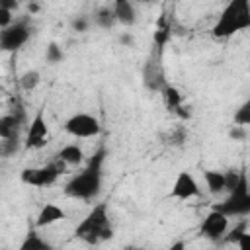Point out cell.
<instances>
[{
	"label": "cell",
	"mask_w": 250,
	"mask_h": 250,
	"mask_svg": "<svg viewBox=\"0 0 250 250\" xmlns=\"http://www.w3.org/2000/svg\"><path fill=\"white\" fill-rule=\"evenodd\" d=\"M199 195H201V189H199V184H197V180L193 178V174L188 172V170H182V172L176 176L174 184H172L170 197L186 201V199H193V197H199Z\"/></svg>",
	"instance_id": "obj_10"
},
{
	"label": "cell",
	"mask_w": 250,
	"mask_h": 250,
	"mask_svg": "<svg viewBox=\"0 0 250 250\" xmlns=\"http://www.w3.org/2000/svg\"><path fill=\"white\" fill-rule=\"evenodd\" d=\"M250 27V0H229L223 8L211 33L217 39H227Z\"/></svg>",
	"instance_id": "obj_2"
},
{
	"label": "cell",
	"mask_w": 250,
	"mask_h": 250,
	"mask_svg": "<svg viewBox=\"0 0 250 250\" xmlns=\"http://www.w3.org/2000/svg\"><path fill=\"white\" fill-rule=\"evenodd\" d=\"M203 178H205V184H207V189L211 195L225 193V176L221 170H205Z\"/></svg>",
	"instance_id": "obj_16"
},
{
	"label": "cell",
	"mask_w": 250,
	"mask_h": 250,
	"mask_svg": "<svg viewBox=\"0 0 250 250\" xmlns=\"http://www.w3.org/2000/svg\"><path fill=\"white\" fill-rule=\"evenodd\" d=\"M92 21H94L98 27H102V29H111V27L117 23L115 14H113V8H109V6H100V8L96 10Z\"/></svg>",
	"instance_id": "obj_17"
},
{
	"label": "cell",
	"mask_w": 250,
	"mask_h": 250,
	"mask_svg": "<svg viewBox=\"0 0 250 250\" xmlns=\"http://www.w3.org/2000/svg\"><path fill=\"white\" fill-rule=\"evenodd\" d=\"M29 37H31V25L25 18L12 21L10 25L0 29V51L16 53L29 41Z\"/></svg>",
	"instance_id": "obj_5"
},
{
	"label": "cell",
	"mask_w": 250,
	"mask_h": 250,
	"mask_svg": "<svg viewBox=\"0 0 250 250\" xmlns=\"http://www.w3.org/2000/svg\"><path fill=\"white\" fill-rule=\"evenodd\" d=\"M64 131L76 139H92V137H98L100 131H102V125L100 121L90 115V113H74L70 115L66 121H64Z\"/></svg>",
	"instance_id": "obj_6"
},
{
	"label": "cell",
	"mask_w": 250,
	"mask_h": 250,
	"mask_svg": "<svg viewBox=\"0 0 250 250\" xmlns=\"http://www.w3.org/2000/svg\"><path fill=\"white\" fill-rule=\"evenodd\" d=\"M20 150V137L0 139V158H10Z\"/></svg>",
	"instance_id": "obj_23"
},
{
	"label": "cell",
	"mask_w": 250,
	"mask_h": 250,
	"mask_svg": "<svg viewBox=\"0 0 250 250\" xmlns=\"http://www.w3.org/2000/svg\"><path fill=\"white\" fill-rule=\"evenodd\" d=\"M2 92H4V86H0V94H2Z\"/></svg>",
	"instance_id": "obj_36"
},
{
	"label": "cell",
	"mask_w": 250,
	"mask_h": 250,
	"mask_svg": "<svg viewBox=\"0 0 250 250\" xmlns=\"http://www.w3.org/2000/svg\"><path fill=\"white\" fill-rule=\"evenodd\" d=\"M188 137H189V131H188L186 125H174V127H170L168 131H164V133L160 135L162 143H164L166 146H172V148L184 146L186 141H188Z\"/></svg>",
	"instance_id": "obj_14"
},
{
	"label": "cell",
	"mask_w": 250,
	"mask_h": 250,
	"mask_svg": "<svg viewBox=\"0 0 250 250\" xmlns=\"http://www.w3.org/2000/svg\"><path fill=\"white\" fill-rule=\"evenodd\" d=\"M49 141V127L43 115V107L37 109L33 119L27 123V135H25V148H43Z\"/></svg>",
	"instance_id": "obj_9"
},
{
	"label": "cell",
	"mask_w": 250,
	"mask_h": 250,
	"mask_svg": "<svg viewBox=\"0 0 250 250\" xmlns=\"http://www.w3.org/2000/svg\"><path fill=\"white\" fill-rule=\"evenodd\" d=\"M66 219V213L62 207H59L57 203H47L41 207V211L37 213V219H35V227L37 229H43V227H51L59 221Z\"/></svg>",
	"instance_id": "obj_12"
},
{
	"label": "cell",
	"mask_w": 250,
	"mask_h": 250,
	"mask_svg": "<svg viewBox=\"0 0 250 250\" xmlns=\"http://www.w3.org/2000/svg\"><path fill=\"white\" fill-rule=\"evenodd\" d=\"M20 131H21V125L10 115H2L0 117V139H14V137H20Z\"/></svg>",
	"instance_id": "obj_19"
},
{
	"label": "cell",
	"mask_w": 250,
	"mask_h": 250,
	"mask_svg": "<svg viewBox=\"0 0 250 250\" xmlns=\"http://www.w3.org/2000/svg\"><path fill=\"white\" fill-rule=\"evenodd\" d=\"M246 137H248L246 125H236V123H234V125L229 129V139H232V141L242 143V141H246Z\"/></svg>",
	"instance_id": "obj_29"
},
{
	"label": "cell",
	"mask_w": 250,
	"mask_h": 250,
	"mask_svg": "<svg viewBox=\"0 0 250 250\" xmlns=\"http://www.w3.org/2000/svg\"><path fill=\"white\" fill-rule=\"evenodd\" d=\"M20 248H21V250H49L51 244H49L45 238H41L35 230H29Z\"/></svg>",
	"instance_id": "obj_21"
},
{
	"label": "cell",
	"mask_w": 250,
	"mask_h": 250,
	"mask_svg": "<svg viewBox=\"0 0 250 250\" xmlns=\"http://www.w3.org/2000/svg\"><path fill=\"white\" fill-rule=\"evenodd\" d=\"M57 158H61L66 166H78L84 162V150L78 145H64L57 152Z\"/></svg>",
	"instance_id": "obj_15"
},
{
	"label": "cell",
	"mask_w": 250,
	"mask_h": 250,
	"mask_svg": "<svg viewBox=\"0 0 250 250\" xmlns=\"http://www.w3.org/2000/svg\"><path fill=\"white\" fill-rule=\"evenodd\" d=\"M160 94H162L164 105H166L170 111H176V109L184 104V96H182L180 90H178L176 86H172V84H166V86L160 90Z\"/></svg>",
	"instance_id": "obj_18"
},
{
	"label": "cell",
	"mask_w": 250,
	"mask_h": 250,
	"mask_svg": "<svg viewBox=\"0 0 250 250\" xmlns=\"http://www.w3.org/2000/svg\"><path fill=\"white\" fill-rule=\"evenodd\" d=\"M213 209L225 213L229 219L230 217H246V215H250V184H248L246 170H240L238 184L229 191L227 199L223 203L213 205Z\"/></svg>",
	"instance_id": "obj_4"
},
{
	"label": "cell",
	"mask_w": 250,
	"mask_h": 250,
	"mask_svg": "<svg viewBox=\"0 0 250 250\" xmlns=\"http://www.w3.org/2000/svg\"><path fill=\"white\" fill-rule=\"evenodd\" d=\"M8 113H10L21 127H25V125L29 123V119H27V109H25V105H23V102H21L20 98H12V100H10Z\"/></svg>",
	"instance_id": "obj_20"
},
{
	"label": "cell",
	"mask_w": 250,
	"mask_h": 250,
	"mask_svg": "<svg viewBox=\"0 0 250 250\" xmlns=\"http://www.w3.org/2000/svg\"><path fill=\"white\" fill-rule=\"evenodd\" d=\"M61 176V170L57 166V162H49L45 166H39V168H25L21 170V182L27 184V186H33V188H45V186H51L59 180Z\"/></svg>",
	"instance_id": "obj_7"
},
{
	"label": "cell",
	"mask_w": 250,
	"mask_h": 250,
	"mask_svg": "<svg viewBox=\"0 0 250 250\" xmlns=\"http://www.w3.org/2000/svg\"><path fill=\"white\" fill-rule=\"evenodd\" d=\"M0 8H6V10H18L20 8V0H0Z\"/></svg>",
	"instance_id": "obj_33"
},
{
	"label": "cell",
	"mask_w": 250,
	"mask_h": 250,
	"mask_svg": "<svg viewBox=\"0 0 250 250\" xmlns=\"http://www.w3.org/2000/svg\"><path fill=\"white\" fill-rule=\"evenodd\" d=\"M119 43L125 45V47H135V37H133L129 31H125V33L119 35Z\"/></svg>",
	"instance_id": "obj_31"
},
{
	"label": "cell",
	"mask_w": 250,
	"mask_h": 250,
	"mask_svg": "<svg viewBox=\"0 0 250 250\" xmlns=\"http://www.w3.org/2000/svg\"><path fill=\"white\" fill-rule=\"evenodd\" d=\"M62 59H64L62 49L59 47V43L51 41V43L47 45V49H45V61H47L49 64H59V62H62Z\"/></svg>",
	"instance_id": "obj_24"
},
{
	"label": "cell",
	"mask_w": 250,
	"mask_h": 250,
	"mask_svg": "<svg viewBox=\"0 0 250 250\" xmlns=\"http://www.w3.org/2000/svg\"><path fill=\"white\" fill-rule=\"evenodd\" d=\"M244 232H248V221H246V219H242L234 229H230V230L225 232V242H229V244H236L238 238H240Z\"/></svg>",
	"instance_id": "obj_25"
},
{
	"label": "cell",
	"mask_w": 250,
	"mask_h": 250,
	"mask_svg": "<svg viewBox=\"0 0 250 250\" xmlns=\"http://www.w3.org/2000/svg\"><path fill=\"white\" fill-rule=\"evenodd\" d=\"M139 2H143V4H156L158 0H139Z\"/></svg>",
	"instance_id": "obj_35"
},
{
	"label": "cell",
	"mask_w": 250,
	"mask_h": 250,
	"mask_svg": "<svg viewBox=\"0 0 250 250\" xmlns=\"http://www.w3.org/2000/svg\"><path fill=\"white\" fill-rule=\"evenodd\" d=\"M236 246H238L240 250H250V234H248V232H244V234L238 238Z\"/></svg>",
	"instance_id": "obj_32"
},
{
	"label": "cell",
	"mask_w": 250,
	"mask_h": 250,
	"mask_svg": "<svg viewBox=\"0 0 250 250\" xmlns=\"http://www.w3.org/2000/svg\"><path fill=\"white\" fill-rule=\"evenodd\" d=\"M12 14H14L12 10L0 8V29H2V27H6V25H10V23L14 21V16H12Z\"/></svg>",
	"instance_id": "obj_30"
},
{
	"label": "cell",
	"mask_w": 250,
	"mask_h": 250,
	"mask_svg": "<svg viewBox=\"0 0 250 250\" xmlns=\"http://www.w3.org/2000/svg\"><path fill=\"white\" fill-rule=\"evenodd\" d=\"M90 25H92V18H88L86 14H78L70 20V27L76 33H86L90 29Z\"/></svg>",
	"instance_id": "obj_26"
},
{
	"label": "cell",
	"mask_w": 250,
	"mask_h": 250,
	"mask_svg": "<svg viewBox=\"0 0 250 250\" xmlns=\"http://www.w3.org/2000/svg\"><path fill=\"white\" fill-rule=\"evenodd\" d=\"M143 84L150 92H160L168 84L164 68L160 64V57L150 55V59L145 62V66H143Z\"/></svg>",
	"instance_id": "obj_11"
},
{
	"label": "cell",
	"mask_w": 250,
	"mask_h": 250,
	"mask_svg": "<svg viewBox=\"0 0 250 250\" xmlns=\"http://www.w3.org/2000/svg\"><path fill=\"white\" fill-rule=\"evenodd\" d=\"M39 82H41V74H39V70H35V68H29V70H25V72L20 76V86H21L23 92L35 90V88L39 86Z\"/></svg>",
	"instance_id": "obj_22"
},
{
	"label": "cell",
	"mask_w": 250,
	"mask_h": 250,
	"mask_svg": "<svg viewBox=\"0 0 250 250\" xmlns=\"http://www.w3.org/2000/svg\"><path fill=\"white\" fill-rule=\"evenodd\" d=\"M74 234L88 244H98L104 240H109L113 236L111 221L107 215V203H96L88 215L80 221V225L74 229Z\"/></svg>",
	"instance_id": "obj_3"
},
{
	"label": "cell",
	"mask_w": 250,
	"mask_h": 250,
	"mask_svg": "<svg viewBox=\"0 0 250 250\" xmlns=\"http://www.w3.org/2000/svg\"><path fill=\"white\" fill-rule=\"evenodd\" d=\"M227 230H229V217L225 213L217 211V209H211L205 215V219H203V223L199 227L201 236H205V238H209L213 242H219L225 236Z\"/></svg>",
	"instance_id": "obj_8"
},
{
	"label": "cell",
	"mask_w": 250,
	"mask_h": 250,
	"mask_svg": "<svg viewBox=\"0 0 250 250\" xmlns=\"http://www.w3.org/2000/svg\"><path fill=\"white\" fill-rule=\"evenodd\" d=\"M111 8H113L117 23H121L125 27H131L137 23V10H135V4L131 0H113Z\"/></svg>",
	"instance_id": "obj_13"
},
{
	"label": "cell",
	"mask_w": 250,
	"mask_h": 250,
	"mask_svg": "<svg viewBox=\"0 0 250 250\" xmlns=\"http://www.w3.org/2000/svg\"><path fill=\"white\" fill-rule=\"evenodd\" d=\"M223 176H225V191L229 193L236 184H238V178H240V170H234V168H230V170H227V172H223Z\"/></svg>",
	"instance_id": "obj_28"
},
{
	"label": "cell",
	"mask_w": 250,
	"mask_h": 250,
	"mask_svg": "<svg viewBox=\"0 0 250 250\" xmlns=\"http://www.w3.org/2000/svg\"><path fill=\"white\" fill-rule=\"evenodd\" d=\"M105 156H107V150L105 146H100L88 160L86 168L82 172H78L76 176H72L66 186H64V193L68 197H74V199H82V201H92L94 197L100 195L102 191V168H104V162H105Z\"/></svg>",
	"instance_id": "obj_1"
},
{
	"label": "cell",
	"mask_w": 250,
	"mask_h": 250,
	"mask_svg": "<svg viewBox=\"0 0 250 250\" xmlns=\"http://www.w3.org/2000/svg\"><path fill=\"white\" fill-rule=\"evenodd\" d=\"M234 123L236 125H250V102L246 100L236 111H234Z\"/></svg>",
	"instance_id": "obj_27"
},
{
	"label": "cell",
	"mask_w": 250,
	"mask_h": 250,
	"mask_svg": "<svg viewBox=\"0 0 250 250\" xmlns=\"http://www.w3.org/2000/svg\"><path fill=\"white\" fill-rule=\"evenodd\" d=\"M29 12H31V14H37V12H39V4H37L35 0L29 2Z\"/></svg>",
	"instance_id": "obj_34"
}]
</instances>
